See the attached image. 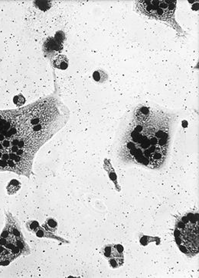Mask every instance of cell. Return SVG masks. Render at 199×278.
Returning <instances> with one entry per match:
<instances>
[{"label": "cell", "mask_w": 199, "mask_h": 278, "mask_svg": "<svg viewBox=\"0 0 199 278\" xmlns=\"http://www.w3.org/2000/svg\"><path fill=\"white\" fill-rule=\"evenodd\" d=\"M198 215L188 213L176 223L175 238L177 245L187 255L198 253Z\"/></svg>", "instance_id": "cell-1"}, {"label": "cell", "mask_w": 199, "mask_h": 278, "mask_svg": "<svg viewBox=\"0 0 199 278\" xmlns=\"http://www.w3.org/2000/svg\"><path fill=\"white\" fill-rule=\"evenodd\" d=\"M139 8L142 13L151 17L165 20L172 17L176 2L173 1H140Z\"/></svg>", "instance_id": "cell-2"}, {"label": "cell", "mask_w": 199, "mask_h": 278, "mask_svg": "<svg viewBox=\"0 0 199 278\" xmlns=\"http://www.w3.org/2000/svg\"><path fill=\"white\" fill-rule=\"evenodd\" d=\"M102 253L113 268H118L124 264V247L120 244L105 245L102 249Z\"/></svg>", "instance_id": "cell-3"}, {"label": "cell", "mask_w": 199, "mask_h": 278, "mask_svg": "<svg viewBox=\"0 0 199 278\" xmlns=\"http://www.w3.org/2000/svg\"><path fill=\"white\" fill-rule=\"evenodd\" d=\"M149 115V109L147 107H141L136 111L135 116L140 121H146Z\"/></svg>", "instance_id": "cell-4"}, {"label": "cell", "mask_w": 199, "mask_h": 278, "mask_svg": "<svg viewBox=\"0 0 199 278\" xmlns=\"http://www.w3.org/2000/svg\"><path fill=\"white\" fill-rule=\"evenodd\" d=\"M54 65L56 68L66 70L68 67V60L65 56L60 55L55 59Z\"/></svg>", "instance_id": "cell-5"}, {"label": "cell", "mask_w": 199, "mask_h": 278, "mask_svg": "<svg viewBox=\"0 0 199 278\" xmlns=\"http://www.w3.org/2000/svg\"><path fill=\"white\" fill-rule=\"evenodd\" d=\"M165 154L163 152L156 151L154 153H152L150 156V160L152 164H159L163 161Z\"/></svg>", "instance_id": "cell-6"}, {"label": "cell", "mask_w": 199, "mask_h": 278, "mask_svg": "<svg viewBox=\"0 0 199 278\" xmlns=\"http://www.w3.org/2000/svg\"><path fill=\"white\" fill-rule=\"evenodd\" d=\"M93 77L95 81L98 82V83H104L108 79V75L105 72L102 71V70H96L93 73Z\"/></svg>", "instance_id": "cell-7"}, {"label": "cell", "mask_w": 199, "mask_h": 278, "mask_svg": "<svg viewBox=\"0 0 199 278\" xmlns=\"http://www.w3.org/2000/svg\"><path fill=\"white\" fill-rule=\"evenodd\" d=\"M45 224H48V227L50 229H55L57 226L56 222L53 219H48L47 220L46 223Z\"/></svg>", "instance_id": "cell-8"}, {"label": "cell", "mask_w": 199, "mask_h": 278, "mask_svg": "<svg viewBox=\"0 0 199 278\" xmlns=\"http://www.w3.org/2000/svg\"><path fill=\"white\" fill-rule=\"evenodd\" d=\"M16 99H19L18 102H16V104H18V105L24 104L25 99L22 96H18V97H16Z\"/></svg>", "instance_id": "cell-9"}]
</instances>
